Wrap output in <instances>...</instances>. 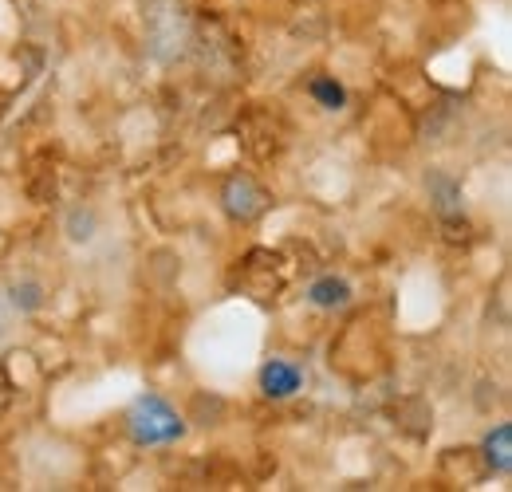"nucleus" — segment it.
Returning a JSON list of instances; mask_svg holds the SVG:
<instances>
[{"label":"nucleus","instance_id":"3","mask_svg":"<svg viewBox=\"0 0 512 492\" xmlns=\"http://www.w3.org/2000/svg\"><path fill=\"white\" fill-rule=\"evenodd\" d=\"M485 461H489L497 473H509L512 469V426H497V430L485 437Z\"/></svg>","mask_w":512,"mask_h":492},{"label":"nucleus","instance_id":"2","mask_svg":"<svg viewBox=\"0 0 512 492\" xmlns=\"http://www.w3.org/2000/svg\"><path fill=\"white\" fill-rule=\"evenodd\" d=\"M300 382H304L300 367H292L284 359H272V363H264V370H260V390L268 398H292L300 390Z\"/></svg>","mask_w":512,"mask_h":492},{"label":"nucleus","instance_id":"1","mask_svg":"<svg viewBox=\"0 0 512 492\" xmlns=\"http://www.w3.org/2000/svg\"><path fill=\"white\" fill-rule=\"evenodd\" d=\"M127 422H130V437L138 445H170V441H178L186 433V422L162 398H154V394H146V398L134 402Z\"/></svg>","mask_w":512,"mask_h":492},{"label":"nucleus","instance_id":"5","mask_svg":"<svg viewBox=\"0 0 512 492\" xmlns=\"http://www.w3.org/2000/svg\"><path fill=\"white\" fill-rule=\"evenodd\" d=\"M312 95L320 99L327 111H339V107H343V99H347V95H343V87H339L335 79H316V83H312Z\"/></svg>","mask_w":512,"mask_h":492},{"label":"nucleus","instance_id":"4","mask_svg":"<svg viewBox=\"0 0 512 492\" xmlns=\"http://www.w3.org/2000/svg\"><path fill=\"white\" fill-rule=\"evenodd\" d=\"M308 300H312L316 308H343V304L351 300V288H347L343 280H335V276H323V280H316V284L308 288Z\"/></svg>","mask_w":512,"mask_h":492}]
</instances>
